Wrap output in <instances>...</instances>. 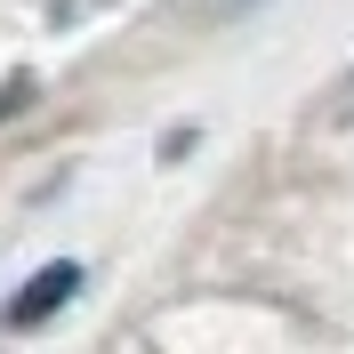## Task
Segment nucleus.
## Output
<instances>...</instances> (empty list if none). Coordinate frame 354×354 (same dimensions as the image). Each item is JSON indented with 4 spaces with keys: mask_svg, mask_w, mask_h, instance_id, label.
<instances>
[{
    "mask_svg": "<svg viewBox=\"0 0 354 354\" xmlns=\"http://www.w3.org/2000/svg\"><path fill=\"white\" fill-rule=\"evenodd\" d=\"M73 290H81V266H41V274L24 282V298L8 306V322H17V330H32V322H41L48 306H65Z\"/></svg>",
    "mask_w": 354,
    "mask_h": 354,
    "instance_id": "nucleus-1",
    "label": "nucleus"
},
{
    "mask_svg": "<svg viewBox=\"0 0 354 354\" xmlns=\"http://www.w3.org/2000/svg\"><path fill=\"white\" fill-rule=\"evenodd\" d=\"M242 8H258V0H209V17H242Z\"/></svg>",
    "mask_w": 354,
    "mask_h": 354,
    "instance_id": "nucleus-2",
    "label": "nucleus"
}]
</instances>
